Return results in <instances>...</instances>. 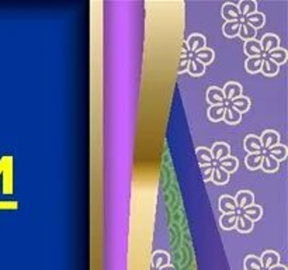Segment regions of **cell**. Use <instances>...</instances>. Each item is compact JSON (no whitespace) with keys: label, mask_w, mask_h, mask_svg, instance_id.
I'll return each instance as SVG.
<instances>
[{"label":"cell","mask_w":288,"mask_h":270,"mask_svg":"<svg viewBox=\"0 0 288 270\" xmlns=\"http://www.w3.org/2000/svg\"><path fill=\"white\" fill-rule=\"evenodd\" d=\"M235 228L239 232H242V234H247V232H250L253 229V223L249 218H246L244 214H238L236 223H235Z\"/></svg>","instance_id":"cell-16"},{"label":"cell","mask_w":288,"mask_h":270,"mask_svg":"<svg viewBox=\"0 0 288 270\" xmlns=\"http://www.w3.org/2000/svg\"><path fill=\"white\" fill-rule=\"evenodd\" d=\"M222 17L226 20V22H238V20H242L241 14H239V10L236 7V4L233 3H225L222 6Z\"/></svg>","instance_id":"cell-7"},{"label":"cell","mask_w":288,"mask_h":270,"mask_svg":"<svg viewBox=\"0 0 288 270\" xmlns=\"http://www.w3.org/2000/svg\"><path fill=\"white\" fill-rule=\"evenodd\" d=\"M181 58H190L189 48H187V45H186V43L183 44V51H181Z\"/></svg>","instance_id":"cell-38"},{"label":"cell","mask_w":288,"mask_h":270,"mask_svg":"<svg viewBox=\"0 0 288 270\" xmlns=\"http://www.w3.org/2000/svg\"><path fill=\"white\" fill-rule=\"evenodd\" d=\"M159 270H176L173 266H170V265H167V266H165V268H162V269Z\"/></svg>","instance_id":"cell-40"},{"label":"cell","mask_w":288,"mask_h":270,"mask_svg":"<svg viewBox=\"0 0 288 270\" xmlns=\"http://www.w3.org/2000/svg\"><path fill=\"white\" fill-rule=\"evenodd\" d=\"M151 263H152L154 270L162 269L170 263V256H169V253L163 252V250H156L151 258Z\"/></svg>","instance_id":"cell-6"},{"label":"cell","mask_w":288,"mask_h":270,"mask_svg":"<svg viewBox=\"0 0 288 270\" xmlns=\"http://www.w3.org/2000/svg\"><path fill=\"white\" fill-rule=\"evenodd\" d=\"M207 101L210 103L211 106H221L225 104V97L223 93L220 88H210L207 90Z\"/></svg>","instance_id":"cell-12"},{"label":"cell","mask_w":288,"mask_h":270,"mask_svg":"<svg viewBox=\"0 0 288 270\" xmlns=\"http://www.w3.org/2000/svg\"><path fill=\"white\" fill-rule=\"evenodd\" d=\"M211 180H212L215 184H218V186H223V184H226V183L229 181V173L225 172L223 169L220 168V166L217 165V166H214V172H212V178H211Z\"/></svg>","instance_id":"cell-19"},{"label":"cell","mask_w":288,"mask_h":270,"mask_svg":"<svg viewBox=\"0 0 288 270\" xmlns=\"http://www.w3.org/2000/svg\"><path fill=\"white\" fill-rule=\"evenodd\" d=\"M268 270H287V268L283 266V265H277V266H274V268H271V269Z\"/></svg>","instance_id":"cell-39"},{"label":"cell","mask_w":288,"mask_h":270,"mask_svg":"<svg viewBox=\"0 0 288 270\" xmlns=\"http://www.w3.org/2000/svg\"><path fill=\"white\" fill-rule=\"evenodd\" d=\"M260 168L263 169L265 172H267V173H273V172H276V170L280 168V162H277L274 158H271L270 155L265 154V155H263V159H262Z\"/></svg>","instance_id":"cell-24"},{"label":"cell","mask_w":288,"mask_h":270,"mask_svg":"<svg viewBox=\"0 0 288 270\" xmlns=\"http://www.w3.org/2000/svg\"><path fill=\"white\" fill-rule=\"evenodd\" d=\"M210 151L211 155H212V159L217 160V162L231 155V148H229L228 144H225V142H217V144H214V146L211 148Z\"/></svg>","instance_id":"cell-5"},{"label":"cell","mask_w":288,"mask_h":270,"mask_svg":"<svg viewBox=\"0 0 288 270\" xmlns=\"http://www.w3.org/2000/svg\"><path fill=\"white\" fill-rule=\"evenodd\" d=\"M189 62H190V58H180V64H178V69H177L178 73H183V72H186V70H187Z\"/></svg>","instance_id":"cell-37"},{"label":"cell","mask_w":288,"mask_h":270,"mask_svg":"<svg viewBox=\"0 0 288 270\" xmlns=\"http://www.w3.org/2000/svg\"><path fill=\"white\" fill-rule=\"evenodd\" d=\"M221 213L223 214H236L238 213V207H236V202L233 200V197L231 196H221L220 199V204H218Z\"/></svg>","instance_id":"cell-10"},{"label":"cell","mask_w":288,"mask_h":270,"mask_svg":"<svg viewBox=\"0 0 288 270\" xmlns=\"http://www.w3.org/2000/svg\"><path fill=\"white\" fill-rule=\"evenodd\" d=\"M236 7H238L239 14H241L242 19L250 16V14H253L257 10V4H256V1H253V0H242V1H239V4Z\"/></svg>","instance_id":"cell-13"},{"label":"cell","mask_w":288,"mask_h":270,"mask_svg":"<svg viewBox=\"0 0 288 270\" xmlns=\"http://www.w3.org/2000/svg\"><path fill=\"white\" fill-rule=\"evenodd\" d=\"M187 72H189L191 76H201V75H204V72H205V67H204L201 62H199L197 59L190 58Z\"/></svg>","instance_id":"cell-31"},{"label":"cell","mask_w":288,"mask_h":270,"mask_svg":"<svg viewBox=\"0 0 288 270\" xmlns=\"http://www.w3.org/2000/svg\"><path fill=\"white\" fill-rule=\"evenodd\" d=\"M244 149L249 152V154H260V151L263 149L262 148V142H260V138L256 136V135H247L244 138Z\"/></svg>","instance_id":"cell-11"},{"label":"cell","mask_w":288,"mask_h":270,"mask_svg":"<svg viewBox=\"0 0 288 270\" xmlns=\"http://www.w3.org/2000/svg\"><path fill=\"white\" fill-rule=\"evenodd\" d=\"M244 54L249 56V58L263 55L260 41H256V40H249V41H246V43H244Z\"/></svg>","instance_id":"cell-14"},{"label":"cell","mask_w":288,"mask_h":270,"mask_svg":"<svg viewBox=\"0 0 288 270\" xmlns=\"http://www.w3.org/2000/svg\"><path fill=\"white\" fill-rule=\"evenodd\" d=\"M241 214H244L246 218H249L252 223H255V221H259V220L262 218V215H263V210H262V207H260V205H257V204H252V205H249V207H246L244 210H242Z\"/></svg>","instance_id":"cell-15"},{"label":"cell","mask_w":288,"mask_h":270,"mask_svg":"<svg viewBox=\"0 0 288 270\" xmlns=\"http://www.w3.org/2000/svg\"><path fill=\"white\" fill-rule=\"evenodd\" d=\"M193 58L197 59L199 62H201V64L205 67V65H208V64H211V62L214 61V51H212L211 48H207V46H205V48L197 51L196 54H193Z\"/></svg>","instance_id":"cell-17"},{"label":"cell","mask_w":288,"mask_h":270,"mask_svg":"<svg viewBox=\"0 0 288 270\" xmlns=\"http://www.w3.org/2000/svg\"><path fill=\"white\" fill-rule=\"evenodd\" d=\"M235 202H236V207H238V210H244L246 207H249V205H252V204H255V196H253V193L252 191H247V190H242V191H238V194H236V197L233 199Z\"/></svg>","instance_id":"cell-1"},{"label":"cell","mask_w":288,"mask_h":270,"mask_svg":"<svg viewBox=\"0 0 288 270\" xmlns=\"http://www.w3.org/2000/svg\"><path fill=\"white\" fill-rule=\"evenodd\" d=\"M223 121L226 124H231V125H233V124H238L241 120H242V114L239 112H236L235 109H232V107H226L225 109V112H223V118H222Z\"/></svg>","instance_id":"cell-26"},{"label":"cell","mask_w":288,"mask_h":270,"mask_svg":"<svg viewBox=\"0 0 288 270\" xmlns=\"http://www.w3.org/2000/svg\"><path fill=\"white\" fill-rule=\"evenodd\" d=\"M236 217H238V213L236 214H222L221 218H220V224H221L222 229H233L235 228V223H236Z\"/></svg>","instance_id":"cell-33"},{"label":"cell","mask_w":288,"mask_h":270,"mask_svg":"<svg viewBox=\"0 0 288 270\" xmlns=\"http://www.w3.org/2000/svg\"><path fill=\"white\" fill-rule=\"evenodd\" d=\"M278 262H280V256H278V253L273 252V250H266L260 258V263H262L263 270H268L277 266Z\"/></svg>","instance_id":"cell-9"},{"label":"cell","mask_w":288,"mask_h":270,"mask_svg":"<svg viewBox=\"0 0 288 270\" xmlns=\"http://www.w3.org/2000/svg\"><path fill=\"white\" fill-rule=\"evenodd\" d=\"M241 24H242V20H238V22H226L222 31L223 34L228 37V38H233L239 34V28H241Z\"/></svg>","instance_id":"cell-28"},{"label":"cell","mask_w":288,"mask_h":270,"mask_svg":"<svg viewBox=\"0 0 288 270\" xmlns=\"http://www.w3.org/2000/svg\"><path fill=\"white\" fill-rule=\"evenodd\" d=\"M256 34H257V30H255L253 27H250L249 24H246V22H242L241 24V28H239V37L244 40V41H249V40H255Z\"/></svg>","instance_id":"cell-32"},{"label":"cell","mask_w":288,"mask_h":270,"mask_svg":"<svg viewBox=\"0 0 288 270\" xmlns=\"http://www.w3.org/2000/svg\"><path fill=\"white\" fill-rule=\"evenodd\" d=\"M278 69H280V67H278L277 64H274L273 61L265 58V61H263V64H262L260 72H262L265 76H274V75H277L278 73Z\"/></svg>","instance_id":"cell-29"},{"label":"cell","mask_w":288,"mask_h":270,"mask_svg":"<svg viewBox=\"0 0 288 270\" xmlns=\"http://www.w3.org/2000/svg\"><path fill=\"white\" fill-rule=\"evenodd\" d=\"M228 106L242 114V112H246L249 110V107H250V100H249L247 97H244V96H241V97H238V99H233V100L228 101Z\"/></svg>","instance_id":"cell-20"},{"label":"cell","mask_w":288,"mask_h":270,"mask_svg":"<svg viewBox=\"0 0 288 270\" xmlns=\"http://www.w3.org/2000/svg\"><path fill=\"white\" fill-rule=\"evenodd\" d=\"M260 45H262V51L263 54H268L274 49H277L278 45H280V38H278L276 34H266L262 41H260Z\"/></svg>","instance_id":"cell-4"},{"label":"cell","mask_w":288,"mask_h":270,"mask_svg":"<svg viewBox=\"0 0 288 270\" xmlns=\"http://www.w3.org/2000/svg\"><path fill=\"white\" fill-rule=\"evenodd\" d=\"M201 176L204 181H210L211 178H212V172H214V166L212 165H205V166H201Z\"/></svg>","instance_id":"cell-36"},{"label":"cell","mask_w":288,"mask_h":270,"mask_svg":"<svg viewBox=\"0 0 288 270\" xmlns=\"http://www.w3.org/2000/svg\"><path fill=\"white\" fill-rule=\"evenodd\" d=\"M244 22H246V24H249L250 27H253L255 30H257V28H260V27H263V25H265L266 19H265V14H263V13L256 11V13H253V14H250V16L244 17Z\"/></svg>","instance_id":"cell-21"},{"label":"cell","mask_w":288,"mask_h":270,"mask_svg":"<svg viewBox=\"0 0 288 270\" xmlns=\"http://www.w3.org/2000/svg\"><path fill=\"white\" fill-rule=\"evenodd\" d=\"M244 269L246 270H263L262 268V263H260V258L257 256H247L244 259Z\"/></svg>","instance_id":"cell-35"},{"label":"cell","mask_w":288,"mask_h":270,"mask_svg":"<svg viewBox=\"0 0 288 270\" xmlns=\"http://www.w3.org/2000/svg\"><path fill=\"white\" fill-rule=\"evenodd\" d=\"M263 61H265V58H263V56H253V58H247V61H246V64H244L246 70H247L249 73H257V72H260Z\"/></svg>","instance_id":"cell-23"},{"label":"cell","mask_w":288,"mask_h":270,"mask_svg":"<svg viewBox=\"0 0 288 270\" xmlns=\"http://www.w3.org/2000/svg\"><path fill=\"white\" fill-rule=\"evenodd\" d=\"M287 56H288L287 51L278 46L277 49H274V51H271V52H268V54H267V59L273 61L274 64H277L278 67H280L281 64H284V62L287 61Z\"/></svg>","instance_id":"cell-25"},{"label":"cell","mask_w":288,"mask_h":270,"mask_svg":"<svg viewBox=\"0 0 288 270\" xmlns=\"http://www.w3.org/2000/svg\"><path fill=\"white\" fill-rule=\"evenodd\" d=\"M262 159H263V154H249L246 158V166L250 170H256L260 168Z\"/></svg>","instance_id":"cell-34"},{"label":"cell","mask_w":288,"mask_h":270,"mask_svg":"<svg viewBox=\"0 0 288 270\" xmlns=\"http://www.w3.org/2000/svg\"><path fill=\"white\" fill-rule=\"evenodd\" d=\"M222 93H223L225 101H231L242 96V86L236 82H229L223 86Z\"/></svg>","instance_id":"cell-3"},{"label":"cell","mask_w":288,"mask_h":270,"mask_svg":"<svg viewBox=\"0 0 288 270\" xmlns=\"http://www.w3.org/2000/svg\"><path fill=\"white\" fill-rule=\"evenodd\" d=\"M225 109H226L225 104H221V106H211L210 109H208V118H210L211 121H214V123L221 121L222 118H223Z\"/></svg>","instance_id":"cell-30"},{"label":"cell","mask_w":288,"mask_h":270,"mask_svg":"<svg viewBox=\"0 0 288 270\" xmlns=\"http://www.w3.org/2000/svg\"><path fill=\"white\" fill-rule=\"evenodd\" d=\"M205 44H207L205 37L201 35V34H191L189 38H187V41H186V45L189 48V52H191V54H196L197 51L205 48Z\"/></svg>","instance_id":"cell-2"},{"label":"cell","mask_w":288,"mask_h":270,"mask_svg":"<svg viewBox=\"0 0 288 270\" xmlns=\"http://www.w3.org/2000/svg\"><path fill=\"white\" fill-rule=\"evenodd\" d=\"M196 157H197V160H199V166H205V165H211L212 163V155H211V151L208 148H199L196 151Z\"/></svg>","instance_id":"cell-27"},{"label":"cell","mask_w":288,"mask_h":270,"mask_svg":"<svg viewBox=\"0 0 288 270\" xmlns=\"http://www.w3.org/2000/svg\"><path fill=\"white\" fill-rule=\"evenodd\" d=\"M238 165H239V162H238V159L235 157H226L223 158V159H221V160H218V166L220 168H222L225 172H228L229 175L231 173H233L236 169H238Z\"/></svg>","instance_id":"cell-22"},{"label":"cell","mask_w":288,"mask_h":270,"mask_svg":"<svg viewBox=\"0 0 288 270\" xmlns=\"http://www.w3.org/2000/svg\"><path fill=\"white\" fill-rule=\"evenodd\" d=\"M259 138H260V142H262V148H265V149H268L271 146L280 144V135L273 130H267Z\"/></svg>","instance_id":"cell-8"},{"label":"cell","mask_w":288,"mask_h":270,"mask_svg":"<svg viewBox=\"0 0 288 270\" xmlns=\"http://www.w3.org/2000/svg\"><path fill=\"white\" fill-rule=\"evenodd\" d=\"M287 146L283 145V144H277V145L271 146L267 149V155H270L271 158H274L277 162H281L287 158Z\"/></svg>","instance_id":"cell-18"}]
</instances>
